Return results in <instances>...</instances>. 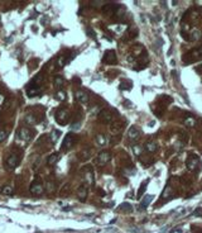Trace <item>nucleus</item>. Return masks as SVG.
Instances as JSON below:
<instances>
[{"label":"nucleus","mask_w":202,"mask_h":233,"mask_svg":"<svg viewBox=\"0 0 202 233\" xmlns=\"http://www.w3.org/2000/svg\"><path fill=\"white\" fill-rule=\"evenodd\" d=\"M24 121H25L27 124H34V123H35V117L33 115V114H28V115H25Z\"/></svg>","instance_id":"obj_20"},{"label":"nucleus","mask_w":202,"mask_h":233,"mask_svg":"<svg viewBox=\"0 0 202 233\" xmlns=\"http://www.w3.org/2000/svg\"><path fill=\"white\" fill-rule=\"evenodd\" d=\"M76 99L80 103L87 104L88 103V94L86 91H83V90H78V91H76Z\"/></svg>","instance_id":"obj_7"},{"label":"nucleus","mask_w":202,"mask_h":233,"mask_svg":"<svg viewBox=\"0 0 202 233\" xmlns=\"http://www.w3.org/2000/svg\"><path fill=\"white\" fill-rule=\"evenodd\" d=\"M105 64L107 65H114L116 64V56H115V52L114 51H106L105 55H104V58H102Z\"/></svg>","instance_id":"obj_4"},{"label":"nucleus","mask_w":202,"mask_h":233,"mask_svg":"<svg viewBox=\"0 0 202 233\" xmlns=\"http://www.w3.org/2000/svg\"><path fill=\"white\" fill-rule=\"evenodd\" d=\"M133 151H134V153L135 155H137V156H139L140 153H142V147H140V146H134V148H133Z\"/></svg>","instance_id":"obj_27"},{"label":"nucleus","mask_w":202,"mask_h":233,"mask_svg":"<svg viewBox=\"0 0 202 233\" xmlns=\"http://www.w3.org/2000/svg\"><path fill=\"white\" fill-rule=\"evenodd\" d=\"M56 99H58L59 102H63L66 99V94L63 91H58L57 94H56Z\"/></svg>","instance_id":"obj_26"},{"label":"nucleus","mask_w":202,"mask_h":233,"mask_svg":"<svg viewBox=\"0 0 202 233\" xmlns=\"http://www.w3.org/2000/svg\"><path fill=\"white\" fill-rule=\"evenodd\" d=\"M164 232H166V227L163 228V231H161V233H164Z\"/></svg>","instance_id":"obj_37"},{"label":"nucleus","mask_w":202,"mask_h":233,"mask_svg":"<svg viewBox=\"0 0 202 233\" xmlns=\"http://www.w3.org/2000/svg\"><path fill=\"white\" fill-rule=\"evenodd\" d=\"M158 148V145L156 142H147V145H145V150L148 152H156Z\"/></svg>","instance_id":"obj_16"},{"label":"nucleus","mask_w":202,"mask_h":233,"mask_svg":"<svg viewBox=\"0 0 202 233\" xmlns=\"http://www.w3.org/2000/svg\"><path fill=\"white\" fill-rule=\"evenodd\" d=\"M43 191H44V189L41 183H33L30 185V193L33 195H41V194H43Z\"/></svg>","instance_id":"obj_6"},{"label":"nucleus","mask_w":202,"mask_h":233,"mask_svg":"<svg viewBox=\"0 0 202 233\" xmlns=\"http://www.w3.org/2000/svg\"><path fill=\"white\" fill-rule=\"evenodd\" d=\"M59 160V153H53L51 155L48 160H47V165L48 166H53L54 164H57V161Z\"/></svg>","instance_id":"obj_14"},{"label":"nucleus","mask_w":202,"mask_h":233,"mask_svg":"<svg viewBox=\"0 0 202 233\" xmlns=\"http://www.w3.org/2000/svg\"><path fill=\"white\" fill-rule=\"evenodd\" d=\"M110 158H111L110 152L102 151V152H100V153H98V156H97V164H98V165H105V164L109 162Z\"/></svg>","instance_id":"obj_5"},{"label":"nucleus","mask_w":202,"mask_h":233,"mask_svg":"<svg viewBox=\"0 0 202 233\" xmlns=\"http://www.w3.org/2000/svg\"><path fill=\"white\" fill-rule=\"evenodd\" d=\"M3 102H4V96H3L1 94H0V105H1V104H3Z\"/></svg>","instance_id":"obj_36"},{"label":"nucleus","mask_w":202,"mask_h":233,"mask_svg":"<svg viewBox=\"0 0 202 233\" xmlns=\"http://www.w3.org/2000/svg\"><path fill=\"white\" fill-rule=\"evenodd\" d=\"M119 209H123V210H126V212H131L133 210V207H131V204H129V203H123L119 205Z\"/></svg>","instance_id":"obj_21"},{"label":"nucleus","mask_w":202,"mask_h":233,"mask_svg":"<svg viewBox=\"0 0 202 233\" xmlns=\"http://www.w3.org/2000/svg\"><path fill=\"white\" fill-rule=\"evenodd\" d=\"M18 164H19V157H18L17 155H10L7 158V166H8V167L14 169Z\"/></svg>","instance_id":"obj_8"},{"label":"nucleus","mask_w":202,"mask_h":233,"mask_svg":"<svg viewBox=\"0 0 202 233\" xmlns=\"http://www.w3.org/2000/svg\"><path fill=\"white\" fill-rule=\"evenodd\" d=\"M54 85H56L57 88H61V86L63 85V79L61 77V76H57V77L54 79Z\"/></svg>","instance_id":"obj_24"},{"label":"nucleus","mask_w":202,"mask_h":233,"mask_svg":"<svg viewBox=\"0 0 202 233\" xmlns=\"http://www.w3.org/2000/svg\"><path fill=\"white\" fill-rule=\"evenodd\" d=\"M75 142H76V136L73 133H68L62 142V150H70L75 145Z\"/></svg>","instance_id":"obj_2"},{"label":"nucleus","mask_w":202,"mask_h":233,"mask_svg":"<svg viewBox=\"0 0 202 233\" xmlns=\"http://www.w3.org/2000/svg\"><path fill=\"white\" fill-rule=\"evenodd\" d=\"M192 215L193 217H198V215H202V208H197L196 210L192 213Z\"/></svg>","instance_id":"obj_29"},{"label":"nucleus","mask_w":202,"mask_h":233,"mask_svg":"<svg viewBox=\"0 0 202 233\" xmlns=\"http://www.w3.org/2000/svg\"><path fill=\"white\" fill-rule=\"evenodd\" d=\"M149 184V179H147L145 181H143L142 183V185H140V188H139V190H138V194H137V196L138 198H140L144 194V191H145V188H147V185Z\"/></svg>","instance_id":"obj_17"},{"label":"nucleus","mask_w":202,"mask_h":233,"mask_svg":"<svg viewBox=\"0 0 202 233\" xmlns=\"http://www.w3.org/2000/svg\"><path fill=\"white\" fill-rule=\"evenodd\" d=\"M1 193L4 194V195H12V194H13V189L10 186H4L1 189Z\"/></svg>","instance_id":"obj_23"},{"label":"nucleus","mask_w":202,"mask_h":233,"mask_svg":"<svg viewBox=\"0 0 202 233\" xmlns=\"http://www.w3.org/2000/svg\"><path fill=\"white\" fill-rule=\"evenodd\" d=\"M96 143L98 146H105L106 145V137L104 134H97L96 136Z\"/></svg>","instance_id":"obj_18"},{"label":"nucleus","mask_w":202,"mask_h":233,"mask_svg":"<svg viewBox=\"0 0 202 233\" xmlns=\"http://www.w3.org/2000/svg\"><path fill=\"white\" fill-rule=\"evenodd\" d=\"M91 5H101V4H105L104 1H91Z\"/></svg>","instance_id":"obj_32"},{"label":"nucleus","mask_w":202,"mask_h":233,"mask_svg":"<svg viewBox=\"0 0 202 233\" xmlns=\"http://www.w3.org/2000/svg\"><path fill=\"white\" fill-rule=\"evenodd\" d=\"M7 132L5 131H0V142H3L4 140H5L7 138Z\"/></svg>","instance_id":"obj_30"},{"label":"nucleus","mask_w":202,"mask_h":233,"mask_svg":"<svg viewBox=\"0 0 202 233\" xmlns=\"http://www.w3.org/2000/svg\"><path fill=\"white\" fill-rule=\"evenodd\" d=\"M52 190H53V184L48 183V191H52Z\"/></svg>","instance_id":"obj_35"},{"label":"nucleus","mask_w":202,"mask_h":233,"mask_svg":"<svg viewBox=\"0 0 202 233\" xmlns=\"http://www.w3.org/2000/svg\"><path fill=\"white\" fill-rule=\"evenodd\" d=\"M77 196L81 199V202H85V199L87 196V188L85 186V185L80 186V189L77 190Z\"/></svg>","instance_id":"obj_12"},{"label":"nucleus","mask_w":202,"mask_h":233,"mask_svg":"<svg viewBox=\"0 0 202 233\" xmlns=\"http://www.w3.org/2000/svg\"><path fill=\"white\" fill-rule=\"evenodd\" d=\"M128 136H129V138L130 140H138V137L140 136V132H139V129L137 127H131L130 129L128 131Z\"/></svg>","instance_id":"obj_11"},{"label":"nucleus","mask_w":202,"mask_h":233,"mask_svg":"<svg viewBox=\"0 0 202 233\" xmlns=\"http://www.w3.org/2000/svg\"><path fill=\"white\" fill-rule=\"evenodd\" d=\"M90 155H91L90 151L83 150V151H82V160H87V157H90Z\"/></svg>","instance_id":"obj_28"},{"label":"nucleus","mask_w":202,"mask_h":233,"mask_svg":"<svg viewBox=\"0 0 202 233\" xmlns=\"http://www.w3.org/2000/svg\"><path fill=\"white\" fill-rule=\"evenodd\" d=\"M98 118L102 123H111L112 121V115L109 110H102L100 114H98Z\"/></svg>","instance_id":"obj_9"},{"label":"nucleus","mask_w":202,"mask_h":233,"mask_svg":"<svg viewBox=\"0 0 202 233\" xmlns=\"http://www.w3.org/2000/svg\"><path fill=\"white\" fill-rule=\"evenodd\" d=\"M87 33H88V34H90L91 37H95V32H93L92 29H91V28H87V31H86Z\"/></svg>","instance_id":"obj_31"},{"label":"nucleus","mask_w":202,"mask_h":233,"mask_svg":"<svg viewBox=\"0 0 202 233\" xmlns=\"http://www.w3.org/2000/svg\"><path fill=\"white\" fill-rule=\"evenodd\" d=\"M186 124H188V126H193V124H195V121H193V119L186 121Z\"/></svg>","instance_id":"obj_34"},{"label":"nucleus","mask_w":202,"mask_h":233,"mask_svg":"<svg viewBox=\"0 0 202 233\" xmlns=\"http://www.w3.org/2000/svg\"><path fill=\"white\" fill-rule=\"evenodd\" d=\"M186 165L190 170H195L197 166L200 165V157L197 155H190L188 158H187V161H186Z\"/></svg>","instance_id":"obj_3"},{"label":"nucleus","mask_w":202,"mask_h":233,"mask_svg":"<svg viewBox=\"0 0 202 233\" xmlns=\"http://www.w3.org/2000/svg\"><path fill=\"white\" fill-rule=\"evenodd\" d=\"M80 126H81L80 123H77V124H72V129H73V131H76V129L78 131V129H80Z\"/></svg>","instance_id":"obj_33"},{"label":"nucleus","mask_w":202,"mask_h":233,"mask_svg":"<svg viewBox=\"0 0 202 233\" xmlns=\"http://www.w3.org/2000/svg\"><path fill=\"white\" fill-rule=\"evenodd\" d=\"M42 81V76L39 75L38 77H35L34 80H32L30 84L27 86V95L28 96H37V95H41L42 94V88L39 86V84Z\"/></svg>","instance_id":"obj_1"},{"label":"nucleus","mask_w":202,"mask_h":233,"mask_svg":"<svg viewBox=\"0 0 202 233\" xmlns=\"http://www.w3.org/2000/svg\"><path fill=\"white\" fill-rule=\"evenodd\" d=\"M85 181L88 184V185H93V174H92V170H87L86 172H85Z\"/></svg>","instance_id":"obj_15"},{"label":"nucleus","mask_w":202,"mask_h":233,"mask_svg":"<svg viewBox=\"0 0 202 233\" xmlns=\"http://www.w3.org/2000/svg\"><path fill=\"white\" fill-rule=\"evenodd\" d=\"M171 191H172V189L167 185L166 189H164V191L162 193V198H167V196H169V195H171Z\"/></svg>","instance_id":"obj_25"},{"label":"nucleus","mask_w":202,"mask_h":233,"mask_svg":"<svg viewBox=\"0 0 202 233\" xmlns=\"http://www.w3.org/2000/svg\"><path fill=\"white\" fill-rule=\"evenodd\" d=\"M59 136H61V131H57V129L52 131V133H51V140H52L53 143H56V142H57V140H58Z\"/></svg>","instance_id":"obj_19"},{"label":"nucleus","mask_w":202,"mask_h":233,"mask_svg":"<svg viewBox=\"0 0 202 233\" xmlns=\"http://www.w3.org/2000/svg\"><path fill=\"white\" fill-rule=\"evenodd\" d=\"M154 199V196L153 195H145L144 198H143V200H142V203H140V209H145L150 203H152V200Z\"/></svg>","instance_id":"obj_13"},{"label":"nucleus","mask_w":202,"mask_h":233,"mask_svg":"<svg viewBox=\"0 0 202 233\" xmlns=\"http://www.w3.org/2000/svg\"><path fill=\"white\" fill-rule=\"evenodd\" d=\"M19 138L23 141H29L32 138V132L28 128H20L19 131Z\"/></svg>","instance_id":"obj_10"},{"label":"nucleus","mask_w":202,"mask_h":233,"mask_svg":"<svg viewBox=\"0 0 202 233\" xmlns=\"http://www.w3.org/2000/svg\"><path fill=\"white\" fill-rule=\"evenodd\" d=\"M56 117H57L56 119H58V121H59V119H63V118L67 117V112H66L64 109H61V110L57 112V115H56Z\"/></svg>","instance_id":"obj_22"}]
</instances>
